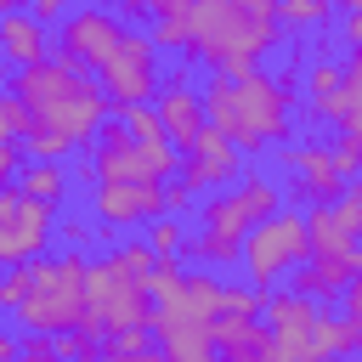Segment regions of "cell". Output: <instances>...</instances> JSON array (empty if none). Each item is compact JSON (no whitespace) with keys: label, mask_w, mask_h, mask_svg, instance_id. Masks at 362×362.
Wrapping results in <instances>:
<instances>
[{"label":"cell","mask_w":362,"mask_h":362,"mask_svg":"<svg viewBox=\"0 0 362 362\" xmlns=\"http://www.w3.org/2000/svg\"><path fill=\"white\" fill-rule=\"evenodd\" d=\"M204 113L215 130H226L243 158L272 153L277 141L294 136V85H283L277 74H221L209 68L204 79Z\"/></svg>","instance_id":"cell-1"},{"label":"cell","mask_w":362,"mask_h":362,"mask_svg":"<svg viewBox=\"0 0 362 362\" xmlns=\"http://www.w3.org/2000/svg\"><path fill=\"white\" fill-rule=\"evenodd\" d=\"M277 45H283L277 0H198L181 57L221 74H255Z\"/></svg>","instance_id":"cell-2"},{"label":"cell","mask_w":362,"mask_h":362,"mask_svg":"<svg viewBox=\"0 0 362 362\" xmlns=\"http://www.w3.org/2000/svg\"><path fill=\"white\" fill-rule=\"evenodd\" d=\"M11 90L23 96L28 119H40V124L62 130L79 153L96 141V130H102V124H107V113H113V102H107V90H102V79H96L90 68H79L74 57H62V51H51V57H40V62L17 68Z\"/></svg>","instance_id":"cell-3"},{"label":"cell","mask_w":362,"mask_h":362,"mask_svg":"<svg viewBox=\"0 0 362 362\" xmlns=\"http://www.w3.org/2000/svg\"><path fill=\"white\" fill-rule=\"evenodd\" d=\"M277 204H283V181H272V175H260V170H243L232 187L198 192V204H192V232H187V260L215 266V272H232L249 221L272 215Z\"/></svg>","instance_id":"cell-4"},{"label":"cell","mask_w":362,"mask_h":362,"mask_svg":"<svg viewBox=\"0 0 362 362\" xmlns=\"http://www.w3.org/2000/svg\"><path fill=\"white\" fill-rule=\"evenodd\" d=\"M28 266H34V288H28V300L11 311L17 328H40V334L85 328V334H102V317L85 305V266H90V249L34 255Z\"/></svg>","instance_id":"cell-5"},{"label":"cell","mask_w":362,"mask_h":362,"mask_svg":"<svg viewBox=\"0 0 362 362\" xmlns=\"http://www.w3.org/2000/svg\"><path fill=\"white\" fill-rule=\"evenodd\" d=\"M305 255H311V243H305V209L277 204L272 215L249 221L243 249H238V266H243V283L272 288V283H283Z\"/></svg>","instance_id":"cell-6"},{"label":"cell","mask_w":362,"mask_h":362,"mask_svg":"<svg viewBox=\"0 0 362 362\" xmlns=\"http://www.w3.org/2000/svg\"><path fill=\"white\" fill-rule=\"evenodd\" d=\"M90 175H119V181H170L181 170V147L175 141H136L119 119H107L96 130V141L85 147Z\"/></svg>","instance_id":"cell-7"},{"label":"cell","mask_w":362,"mask_h":362,"mask_svg":"<svg viewBox=\"0 0 362 362\" xmlns=\"http://www.w3.org/2000/svg\"><path fill=\"white\" fill-rule=\"evenodd\" d=\"M85 305L102 317V334L113 328H147L153 322V294H147V277L124 272L119 255H90L85 266Z\"/></svg>","instance_id":"cell-8"},{"label":"cell","mask_w":362,"mask_h":362,"mask_svg":"<svg viewBox=\"0 0 362 362\" xmlns=\"http://www.w3.org/2000/svg\"><path fill=\"white\" fill-rule=\"evenodd\" d=\"M90 74L102 79V90H107L113 107L119 102H153V90H158V45H153V34H141L130 23Z\"/></svg>","instance_id":"cell-9"},{"label":"cell","mask_w":362,"mask_h":362,"mask_svg":"<svg viewBox=\"0 0 362 362\" xmlns=\"http://www.w3.org/2000/svg\"><path fill=\"white\" fill-rule=\"evenodd\" d=\"M164 209V181H119V175H96L90 181V221L96 232L113 243L119 232L153 221Z\"/></svg>","instance_id":"cell-10"},{"label":"cell","mask_w":362,"mask_h":362,"mask_svg":"<svg viewBox=\"0 0 362 362\" xmlns=\"http://www.w3.org/2000/svg\"><path fill=\"white\" fill-rule=\"evenodd\" d=\"M209 311H198L192 300H187V283L175 288V294H164V300H153V339H158V351L164 356H175V362H204V356H215V334H209Z\"/></svg>","instance_id":"cell-11"},{"label":"cell","mask_w":362,"mask_h":362,"mask_svg":"<svg viewBox=\"0 0 362 362\" xmlns=\"http://www.w3.org/2000/svg\"><path fill=\"white\" fill-rule=\"evenodd\" d=\"M124 28H130V23H124L119 11H107V6H68V17L57 23L51 51L74 57L79 68H96V62L113 51V40H119Z\"/></svg>","instance_id":"cell-12"},{"label":"cell","mask_w":362,"mask_h":362,"mask_svg":"<svg viewBox=\"0 0 362 362\" xmlns=\"http://www.w3.org/2000/svg\"><path fill=\"white\" fill-rule=\"evenodd\" d=\"M192 192H215V187H232L238 175H243V147L226 136V130H215V124H204L187 147H181V170H175Z\"/></svg>","instance_id":"cell-13"},{"label":"cell","mask_w":362,"mask_h":362,"mask_svg":"<svg viewBox=\"0 0 362 362\" xmlns=\"http://www.w3.org/2000/svg\"><path fill=\"white\" fill-rule=\"evenodd\" d=\"M153 107H158L164 141H175V147H187V141H192V136L209 124V113H204V90H192V79H187V57H181V68L158 74Z\"/></svg>","instance_id":"cell-14"},{"label":"cell","mask_w":362,"mask_h":362,"mask_svg":"<svg viewBox=\"0 0 362 362\" xmlns=\"http://www.w3.org/2000/svg\"><path fill=\"white\" fill-rule=\"evenodd\" d=\"M305 113H311V119H328V124H339V130H351V136H362V51H356V45H351L345 62H339V85H334L322 102H311Z\"/></svg>","instance_id":"cell-15"},{"label":"cell","mask_w":362,"mask_h":362,"mask_svg":"<svg viewBox=\"0 0 362 362\" xmlns=\"http://www.w3.org/2000/svg\"><path fill=\"white\" fill-rule=\"evenodd\" d=\"M0 57H6L11 68H28V62L51 57V28H45V23H40L28 6L0 11Z\"/></svg>","instance_id":"cell-16"},{"label":"cell","mask_w":362,"mask_h":362,"mask_svg":"<svg viewBox=\"0 0 362 362\" xmlns=\"http://www.w3.org/2000/svg\"><path fill=\"white\" fill-rule=\"evenodd\" d=\"M209 334H215V351H221L226 362H255V356H266V351H272V328H266L260 317L221 311V317L209 322Z\"/></svg>","instance_id":"cell-17"},{"label":"cell","mask_w":362,"mask_h":362,"mask_svg":"<svg viewBox=\"0 0 362 362\" xmlns=\"http://www.w3.org/2000/svg\"><path fill=\"white\" fill-rule=\"evenodd\" d=\"M11 181H17L28 198L51 204V209H62V204H68V187H74V175L62 170V158H23Z\"/></svg>","instance_id":"cell-18"},{"label":"cell","mask_w":362,"mask_h":362,"mask_svg":"<svg viewBox=\"0 0 362 362\" xmlns=\"http://www.w3.org/2000/svg\"><path fill=\"white\" fill-rule=\"evenodd\" d=\"M311 345H317V356H345V351H362V339H356L351 317H345V311H328V305H317V317H311Z\"/></svg>","instance_id":"cell-19"},{"label":"cell","mask_w":362,"mask_h":362,"mask_svg":"<svg viewBox=\"0 0 362 362\" xmlns=\"http://www.w3.org/2000/svg\"><path fill=\"white\" fill-rule=\"evenodd\" d=\"M141 238L153 243V255H181V260H187V215L158 209L153 221H141Z\"/></svg>","instance_id":"cell-20"},{"label":"cell","mask_w":362,"mask_h":362,"mask_svg":"<svg viewBox=\"0 0 362 362\" xmlns=\"http://www.w3.org/2000/svg\"><path fill=\"white\" fill-rule=\"evenodd\" d=\"M277 23L294 28V34H322L334 23V0H277Z\"/></svg>","instance_id":"cell-21"},{"label":"cell","mask_w":362,"mask_h":362,"mask_svg":"<svg viewBox=\"0 0 362 362\" xmlns=\"http://www.w3.org/2000/svg\"><path fill=\"white\" fill-rule=\"evenodd\" d=\"M23 158H68V153H79L62 130H51V124H40V119H28V130H23Z\"/></svg>","instance_id":"cell-22"},{"label":"cell","mask_w":362,"mask_h":362,"mask_svg":"<svg viewBox=\"0 0 362 362\" xmlns=\"http://www.w3.org/2000/svg\"><path fill=\"white\" fill-rule=\"evenodd\" d=\"M28 288H34V266H28V260L0 266V317H11V311L28 300Z\"/></svg>","instance_id":"cell-23"},{"label":"cell","mask_w":362,"mask_h":362,"mask_svg":"<svg viewBox=\"0 0 362 362\" xmlns=\"http://www.w3.org/2000/svg\"><path fill=\"white\" fill-rule=\"evenodd\" d=\"M113 113H119V124H124L136 141H158V136H164V124H158V107H153V102H119Z\"/></svg>","instance_id":"cell-24"},{"label":"cell","mask_w":362,"mask_h":362,"mask_svg":"<svg viewBox=\"0 0 362 362\" xmlns=\"http://www.w3.org/2000/svg\"><path fill=\"white\" fill-rule=\"evenodd\" d=\"M153 351H158L153 328H113V334H102V356H153Z\"/></svg>","instance_id":"cell-25"},{"label":"cell","mask_w":362,"mask_h":362,"mask_svg":"<svg viewBox=\"0 0 362 362\" xmlns=\"http://www.w3.org/2000/svg\"><path fill=\"white\" fill-rule=\"evenodd\" d=\"M300 79H305V107H311V102H322V96L339 85V62H334V57H311V62L300 68Z\"/></svg>","instance_id":"cell-26"},{"label":"cell","mask_w":362,"mask_h":362,"mask_svg":"<svg viewBox=\"0 0 362 362\" xmlns=\"http://www.w3.org/2000/svg\"><path fill=\"white\" fill-rule=\"evenodd\" d=\"M23 130H28V107L17 90L0 85V141H23Z\"/></svg>","instance_id":"cell-27"},{"label":"cell","mask_w":362,"mask_h":362,"mask_svg":"<svg viewBox=\"0 0 362 362\" xmlns=\"http://www.w3.org/2000/svg\"><path fill=\"white\" fill-rule=\"evenodd\" d=\"M334 158H339V175H345V181H356V175H362V136L339 130V141H334Z\"/></svg>","instance_id":"cell-28"},{"label":"cell","mask_w":362,"mask_h":362,"mask_svg":"<svg viewBox=\"0 0 362 362\" xmlns=\"http://www.w3.org/2000/svg\"><path fill=\"white\" fill-rule=\"evenodd\" d=\"M192 204H198V192H192L181 175H175V181H164V209H170V215H187V221H192Z\"/></svg>","instance_id":"cell-29"},{"label":"cell","mask_w":362,"mask_h":362,"mask_svg":"<svg viewBox=\"0 0 362 362\" xmlns=\"http://www.w3.org/2000/svg\"><path fill=\"white\" fill-rule=\"evenodd\" d=\"M90 232H96V226H90L85 215H62V221H57V238H62L68 249H90Z\"/></svg>","instance_id":"cell-30"},{"label":"cell","mask_w":362,"mask_h":362,"mask_svg":"<svg viewBox=\"0 0 362 362\" xmlns=\"http://www.w3.org/2000/svg\"><path fill=\"white\" fill-rule=\"evenodd\" d=\"M23 356H28V362H51V356H57V334L23 328Z\"/></svg>","instance_id":"cell-31"},{"label":"cell","mask_w":362,"mask_h":362,"mask_svg":"<svg viewBox=\"0 0 362 362\" xmlns=\"http://www.w3.org/2000/svg\"><path fill=\"white\" fill-rule=\"evenodd\" d=\"M339 305H345V317H351V328H356V339H362V277H351V283L339 288Z\"/></svg>","instance_id":"cell-32"},{"label":"cell","mask_w":362,"mask_h":362,"mask_svg":"<svg viewBox=\"0 0 362 362\" xmlns=\"http://www.w3.org/2000/svg\"><path fill=\"white\" fill-rule=\"evenodd\" d=\"M28 11H34L45 28H57V23L68 17V0H28Z\"/></svg>","instance_id":"cell-33"},{"label":"cell","mask_w":362,"mask_h":362,"mask_svg":"<svg viewBox=\"0 0 362 362\" xmlns=\"http://www.w3.org/2000/svg\"><path fill=\"white\" fill-rule=\"evenodd\" d=\"M113 11H119V17H124V23H147V17H153V11H158V0H119V6H113Z\"/></svg>","instance_id":"cell-34"},{"label":"cell","mask_w":362,"mask_h":362,"mask_svg":"<svg viewBox=\"0 0 362 362\" xmlns=\"http://www.w3.org/2000/svg\"><path fill=\"white\" fill-rule=\"evenodd\" d=\"M339 34H345V45H356V51H362V6H351V11L339 17Z\"/></svg>","instance_id":"cell-35"},{"label":"cell","mask_w":362,"mask_h":362,"mask_svg":"<svg viewBox=\"0 0 362 362\" xmlns=\"http://www.w3.org/2000/svg\"><path fill=\"white\" fill-rule=\"evenodd\" d=\"M192 6H198V0H158V11H153V17H175V23H192Z\"/></svg>","instance_id":"cell-36"},{"label":"cell","mask_w":362,"mask_h":362,"mask_svg":"<svg viewBox=\"0 0 362 362\" xmlns=\"http://www.w3.org/2000/svg\"><path fill=\"white\" fill-rule=\"evenodd\" d=\"M17 164H23V147H17V141H0V181H11Z\"/></svg>","instance_id":"cell-37"},{"label":"cell","mask_w":362,"mask_h":362,"mask_svg":"<svg viewBox=\"0 0 362 362\" xmlns=\"http://www.w3.org/2000/svg\"><path fill=\"white\" fill-rule=\"evenodd\" d=\"M17 356H23V339H17V334H6V328H0V362H17Z\"/></svg>","instance_id":"cell-38"},{"label":"cell","mask_w":362,"mask_h":362,"mask_svg":"<svg viewBox=\"0 0 362 362\" xmlns=\"http://www.w3.org/2000/svg\"><path fill=\"white\" fill-rule=\"evenodd\" d=\"M17 6H28V0H0V11H17Z\"/></svg>","instance_id":"cell-39"},{"label":"cell","mask_w":362,"mask_h":362,"mask_svg":"<svg viewBox=\"0 0 362 362\" xmlns=\"http://www.w3.org/2000/svg\"><path fill=\"white\" fill-rule=\"evenodd\" d=\"M351 6H356V0H334V11H351Z\"/></svg>","instance_id":"cell-40"},{"label":"cell","mask_w":362,"mask_h":362,"mask_svg":"<svg viewBox=\"0 0 362 362\" xmlns=\"http://www.w3.org/2000/svg\"><path fill=\"white\" fill-rule=\"evenodd\" d=\"M6 68H11V62H6V57H0V85H6Z\"/></svg>","instance_id":"cell-41"},{"label":"cell","mask_w":362,"mask_h":362,"mask_svg":"<svg viewBox=\"0 0 362 362\" xmlns=\"http://www.w3.org/2000/svg\"><path fill=\"white\" fill-rule=\"evenodd\" d=\"M356 6H362V0H356Z\"/></svg>","instance_id":"cell-42"}]
</instances>
